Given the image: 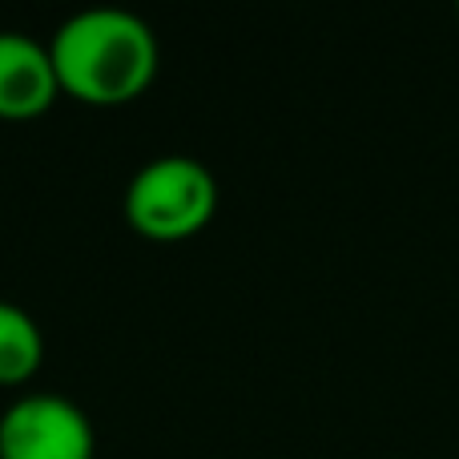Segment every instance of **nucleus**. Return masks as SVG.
I'll return each mask as SVG.
<instances>
[{
	"mask_svg": "<svg viewBox=\"0 0 459 459\" xmlns=\"http://www.w3.org/2000/svg\"><path fill=\"white\" fill-rule=\"evenodd\" d=\"M45 363V334L24 307L0 299V387H21Z\"/></svg>",
	"mask_w": 459,
	"mask_h": 459,
	"instance_id": "obj_5",
	"label": "nucleus"
},
{
	"mask_svg": "<svg viewBox=\"0 0 459 459\" xmlns=\"http://www.w3.org/2000/svg\"><path fill=\"white\" fill-rule=\"evenodd\" d=\"M61 93L81 105H126L153 85L161 45L150 21L117 4L65 16L48 37Z\"/></svg>",
	"mask_w": 459,
	"mask_h": 459,
	"instance_id": "obj_1",
	"label": "nucleus"
},
{
	"mask_svg": "<svg viewBox=\"0 0 459 459\" xmlns=\"http://www.w3.org/2000/svg\"><path fill=\"white\" fill-rule=\"evenodd\" d=\"M89 415L56 391H24L0 411V459H93Z\"/></svg>",
	"mask_w": 459,
	"mask_h": 459,
	"instance_id": "obj_3",
	"label": "nucleus"
},
{
	"mask_svg": "<svg viewBox=\"0 0 459 459\" xmlns=\"http://www.w3.org/2000/svg\"><path fill=\"white\" fill-rule=\"evenodd\" d=\"M126 218L142 238L182 242L210 226L218 210V178L190 153H161L134 169L126 186Z\"/></svg>",
	"mask_w": 459,
	"mask_h": 459,
	"instance_id": "obj_2",
	"label": "nucleus"
},
{
	"mask_svg": "<svg viewBox=\"0 0 459 459\" xmlns=\"http://www.w3.org/2000/svg\"><path fill=\"white\" fill-rule=\"evenodd\" d=\"M61 97L48 40L21 29H0V117L29 121Z\"/></svg>",
	"mask_w": 459,
	"mask_h": 459,
	"instance_id": "obj_4",
	"label": "nucleus"
},
{
	"mask_svg": "<svg viewBox=\"0 0 459 459\" xmlns=\"http://www.w3.org/2000/svg\"><path fill=\"white\" fill-rule=\"evenodd\" d=\"M455 13H459V8H455Z\"/></svg>",
	"mask_w": 459,
	"mask_h": 459,
	"instance_id": "obj_6",
	"label": "nucleus"
}]
</instances>
